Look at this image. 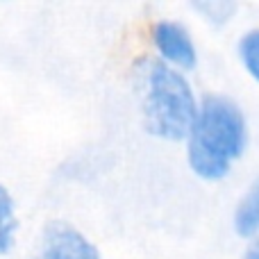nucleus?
<instances>
[{"label": "nucleus", "instance_id": "5", "mask_svg": "<svg viewBox=\"0 0 259 259\" xmlns=\"http://www.w3.org/2000/svg\"><path fill=\"white\" fill-rule=\"evenodd\" d=\"M234 230L241 237H252L259 232V178L252 182L234 211Z\"/></svg>", "mask_w": 259, "mask_h": 259}, {"label": "nucleus", "instance_id": "6", "mask_svg": "<svg viewBox=\"0 0 259 259\" xmlns=\"http://www.w3.org/2000/svg\"><path fill=\"white\" fill-rule=\"evenodd\" d=\"M16 225H18V221L14 216V200L7 189L0 184V255L12 248Z\"/></svg>", "mask_w": 259, "mask_h": 259}, {"label": "nucleus", "instance_id": "4", "mask_svg": "<svg viewBox=\"0 0 259 259\" xmlns=\"http://www.w3.org/2000/svg\"><path fill=\"white\" fill-rule=\"evenodd\" d=\"M152 39H155L159 53L164 55L168 62L178 64L182 68L196 66V46H193L189 32L184 30L180 23L175 21H159L152 30Z\"/></svg>", "mask_w": 259, "mask_h": 259}, {"label": "nucleus", "instance_id": "7", "mask_svg": "<svg viewBox=\"0 0 259 259\" xmlns=\"http://www.w3.org/2000/svg\"><path fill=\"white\" fill-rule=\"evenodd\" d=\"M239 55H241V62L248 68V73L259 82V27L246 32L241 36V41H239Z\"/></svg>", "mask_w": 259, "mask_h": 259}, {"label": "nucleus", "instance_id": "1", "mask_svg": "<svg viewBox=\"0 0 259 259\" xmlns=\"http://www.w3.org/2000/svg\"><path fill=\"white\" fill-rule=\"evenodd\" d=\"M189 139V164L202 180H219L246 148V118L228 96L207 94Z\"/></svg>", "mask_w": 259, "mask_h": 259}, {"label": "nucleus", "instance_id": "3", "mask_svg": "<svg viewBox=\"0 0 259 259\" xmlns=\"http://www.w3.org/2000/svg\"><path fill=\"white\" fill-rule=\"evenodd\" d=\"M39 259H100V252L71 223L50 221L44 228Z\"/></svg>", "mask_w": 259, "mask_h": 259}, {"label": "nucleus", "instance_id": "8", "mask_svg": "<svg viewBox=\"0 0 259 259\" xmlns=\"http://www.w3.org/2000/svg\"><path fill=\"white\" fill-rule=\"evenodd\" d=\"M243 259H259V241L252 243V246L248 248V252H246V257Z\"/></svg>", "mask_w": 259, "mask_h": 259}, {"label": "nucleus", "instance_id": "2", "mask_svg": "<svg viewBox=\"0 0 259 259\" xmlns=\"http://www.w3.org/2000/svg\"><path fill=\"white\" fill-rule=\"evenodd\" d=\"M196 98L187 77L159 59L143 64V123L155 137L180 141L196 123Z\"/></svg>", "mask_w": 259, "mask_h": 259}]
</instances>
